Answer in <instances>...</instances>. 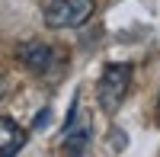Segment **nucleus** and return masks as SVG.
Returning a JSON list of instances; mask_svg holds the SVG:
<instances>
[{"label": "nucleus", "instance_id": "nucleus-1", "mask_svg": "<svg viewBox=\"0 0 160 157\" xmlns=\"http://www.w3.org/2000/svg\"><path fill=\"white\" fill-rule=\"evenodd\" d=\"M131 90V64H109L96 84V99L102 112H115Z\"/></svg>", "mask_w": 160, "mask_h": 157}, {"label": "nucleus", "instance_id": "nucleus-2", "mask_svg": "<svg viewBox=\"0 0 160 157\" xmlns=\"http://www.w3.org/2000/svg\"><path fill=\"white\" fill-rule=\"evenodd\" d=\"M93 10H96V0H48L42 16L48 29H74L93 16Z\"/></svg>", "mask_w": 160, "mask_h": 157}, {"label": "nucleus", "instance_id": "nucleus-3", "mask_svg": "<svg viewBox=\"0 0 160 157\" xmlns=\"http://www.w3.org/2000/svg\"><path fill=\"white\" fill-rule=\"evenodd\" d=\"M61 144H64V151H71V154L87 151V144H90V115L80 109V103H77V99H74V106H71L68 122H64Z\"/></svg>", "mask_w": 160, "mask_h": 157}, {"label": "nucleus", "instance_id": "nucleus-4", "mask_svg": "<svg viewBox=\"0 0 160 157\" xmlns=\"http://www.w3.org/2000/svg\"><path fill=\"white\" fill-rule=\"evenodd\" d=\"M16 58L26 71H32V74H45L51 64H55V51H51L45 42H38V38H32V42H22L16 48Z\"/></svg>", "mask_w": 160, "mask_h": 157}, {"label": "nucleus", "instance_id": "nucleus-5", "mask_svg": "<svg viewBox=\"0 0 160 157\" xmlns=\"http://www.w3.org/2000/svg\"><path fill=\"white\" fill-rule=\"evenodd\" d=\"M22 144H26V132L13 119L0 115V154H16Z\"/></svg>", "mask_w": 160, "mask_h": 157}, {"label": "nucleus", "instance_id": "nucleus-6", "mask_svg": "<svg viewBox=\"0 0 160 157\" xmlns=\"http://www.w3.org/2000/svg\"><path fill=\"white\" fill-rule=\"evenodd\" d=\"M48 122V109H42V112H38V119H35V128H42Z\"/></svg>", "mask_w": 160, "mask_h": 157}, {"label": "nucleus", "instance_id": "nucleus-7", "mask_svg": "<svg viewBox=\"0 0 160 157\" xmlns=\"http://www.w3.org/2000/svg\"><path fill=\"white\" fill-rule=\"evenodd\" d=\"M7 93V80H3V74H0V96Z\"/></svg>", "mask_w": 160, "mask_h": 157}, {"label": "nucleus", "instance_id": "nucleus-8", "mask_svg": "<svg viewBox=\"0 0 160 157\" xmlns=\"http://www.w3.org/2000/svg\"><path fill=\"white\" fill-rule=\"evenodd\" d=\"M157 119H160V99H157Z\"/></svg>", "mask_w": 160, "mask_h": 157}]
</instances>
